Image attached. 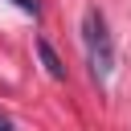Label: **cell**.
Wrapping results in <instances>:
<instances>
[{"mask_svg":"<svg viewBox=\"0 0 131 131\" xmlns=\"http://www.w3.org/2000/svg\"><path fill=\"white\" fill-rule=\"evenodd\" d=\"M12 4H16V8H25V12H37V8H41L37 0H12Z\"/></svg>","mask_w":131,"mask_h":131,"instance_id":"obj_3","label":"cell"},{"mask_svg":"<svg viewBox=\"0 0 131 131\" xmlns=\"http://www.w3.org/2000/svg\"><path fill=\"white\" fill-rule=\"evenodd\" d=\"M37 57H41V66H45V74H49L53 82H66V66H61L57 49H53L45 37H37Z\"/></svg>","mask_w":131,"mask_h":131,"instance_id":"obj_2","label":"cell"},{"mask_svg":"<svg viewBox=\"0 0 131 131\" xmlns=\"http://www.w3.org/2000/svg\"><path fill=\"white\" fill-rule=\"evenodd\" d=\"M0 131H12V123H8V119H4V115H0Z\"/></svg>","mask_w":131,"mask_h":131,"instance_id":"obj_4","label":"cell"},{"mask_svg":"<svg viewBox=\"0 0 131 131\" xmlns=\"http://www.w3.org/2000/svg\"><path fill=\"white\" fill-rule=\"evenodd\" d=\"M82 45H86V61H90L94 82H106V78L115 74V41H111L106 16H102L94 4L82 12Z\"/></svg>","mask_w":131,"mask_h":131,"instance_id":"obj_1","label":"cell"}]
</instances>
